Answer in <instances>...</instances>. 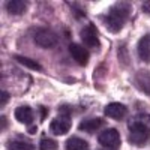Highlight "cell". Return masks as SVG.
Wrapping results in <instances>:
<instances>
[{"label": "cell", "instance_id": "21", "mask_svg": "<svg viewBox=\"0 0 150 150\" xmlns=\"http://www.w3.org/2000/svg\"><path fill=\"white\" fill-rule=\"evenodd\" d=\"M6 125H8V120L5 119V116H2V129L6 128Z\"/></svg>", "mask_w": 150, "mask_h": 150}, {"label": "cell", "instance_id": "7", "mask_svg": "<svg viewBox=\"0 0 150 150\" xmlns=\"http://www.w3.org/2000/svg\"><path fill=\"white\" fill-rule=\"evenodd\" d=\"M69 53H71L72 59L77 62L78 65L86 66L87 63H89L90 54H89V51H87L83 45H80V44H71L69 45Z\"/></svg>", "mask_w": 150, "mask_h": 150}, {"label": "cell", "instance_id": "18", "mask_svg": "<svg viewBox=\"0 0 150 150\" xmlns=\"http://www.w3.org/2000/svg\"><path fill=\"white\" fill-rule=\"evenodd\" d=\"M0 96H2V102H0V105L5 107V104H8V101H9V93H8V92H5V90H2Z\"/></svg>", "mask_w": 150, "mask_h": 150}, {"label": "cell", "instance_id": "20", "mask_svg": "<svg viewBox=\"0 0 150 150\" xmlns=\"http://www.w3.org/2000/svg\"><path fill=\"white\" fill-rule=\"evenodd\" d=\"M143 9L149 14V12H150V2H144V3H143Z\"/></svg>", "mask_w": 150, "mask_h": 150}, {"label": "cell", "instance_id": "3", "mask_svg": "<svg viewBox=\"0 0 150 150\" xmlns=\"http://www.w3.org/2000/svg\"><path fill=\"white\" fill-rule=\"evenodd\" d=\"M98 143L102 147H107V149H119L120 144H122L120 134H119L117 129H105L98 137Z\"/></svg>", "mask_w": 150, "mask_h": 150}, {"label": "cell", "instance_id": "13", "mask_svg": "<svg viewBox=\"0 0 150 150\" xmlns=\"http://www.w3.org/2000/svg\"><path fill=\"white\" fill-rule=\"evenodd\" d=\"M6 11L12 15H23L27 11V3L21 0H11V2H6Z\"/></svg>", "mask_w": 150, "mask_h": 150}, {"label": "cell", "instance_id": "17", "mask_svg": "<svg viewBox=\"0 0 150 150\" xmlns=\"http://www.w3.org/2000/svg\"><path fill=\"white\" fill-rule=\"evenodd\" d=\"M41 150H57L59 149V144L56 140H51V138H44L39 144Z\"/></svg>", "mask_w": 150, "mask_h": 150}, {"label": "cell", "instance_id": "16", "mask_svg": "<svg viewBox=\"0 0 150 150\" xmlns=\"http://www.w3.org/2000/svg\"><path fill=\"white\" fill-rule=\"evenodd\" d=\"M18 63H21L23 66H26V68H30V69H33V71H42V68H41V65L38 63V62H35V60H32V59H27V57H23V56H15L14 57Z\"/></svg>", "mask_w": 150, "mask_h": 150}, {"label": "cell", "instance_id": "15", "mask_svg": "<svg viewBox=\"0 0 150 150\" xmlns=\"http://www.w3.org/2000/svg\"><path fill=\"white\" fill-rule=\"evenodd\" d=\"M8 150H35L32 143L21 141V140H14L8 143Z\"/></svg>", "mask_w": 150, "mask_h": 150}, {"label": "cell", "instance_id": "6", "mask_svg": "<svg viewBox=\"0 0 150 150\" xmlns=\"http://www.w3.org/2000/svg\"><path fill=\"white\" fill-rule=\"evenodd\" d=\"M69 129H71V119L66 114H60L50 125V131L54 135H65Z\"/></svg>", "mask_w": 150, "mask_h": 150}, {"label": "cell", "instance_id": "2", "mask_svg": "<svg viewBox=\"0 0 150 150\" xmlns=\"http://www.w3.org/2000/svg\"><path fill=\"white\" fill-rule=\"evenodd\" d=\"M129 141L137 147H144L150 143V128L143 122H132L129 125Z\"/></svg>", "mask_w": 150, "mask_h": 150}, {"label": "cell", "instance_id": "9", "mask_svg": "<svg viewBox=\"0 0 150 150\" xmlns=\"http://www.w3.org/2000/svg\"><path fill=\"white\" fill-rule=\"evenodd\" d=\"M104 112H105V116L114 119V120H122L125 116H126L128 108L120 102H111L104 108Z\"/></svg>", "mask_w": 150, "mask_h": 150}, {"label": "cell", "instance_id": "14", "mask_svg": "<svg viewBox=\"0 0 150 150\" xmlns=\"http://www.w3.org/2000/svg\"><path fill=\"white\" fill-rule=\"evenodd\" d=\"M66 150H87L89 149V144L87 141H84L83 138H78V137H71L68 138L66 144H65Z\"/></svg>", "mask_w": 150, "mask_h": 150}, {"label": "cell", "instance_id": "4", "mask_svg": "<svg viewBox=\"0 0 150 150\" xmlns=\"http://www.w3.org/2000/svg\"><path fill=\"white\" fill-rule=\"evenodd\" d=\"M35 42L42 48H53L57 45V36L54 32L48 29H41L35 35Z\"/></svg>", "mask_w": 150, "mask_h": 150}, {"label": "cell", "instance_id": "5", "mask_svg": "<svg viewBox=\"0 0 150 150\" xmlns=\"http://www.w3.org/2000/svg\"><path fill=\"white\" fill-rule=\"evenodd\" d=\"M81 36V39L83 42L87 45V47H90V48H99V38H98V29L95 24H87V26L81 30L80 33Z\"/></svg>", "mask_w": 150, "mask_h": 150}, {"label": "cell", "instance_id": "11", "mask_svg": "<svg viewBox=\"0 0 150 150\" xmlns=\"http://www.w3.org/2000/svg\"><path fill=\"white\" fill-rule=\"evenodd\" d=\"M15 119L20 122V123H26V125H30L33 122V111L30 107H18L15 110Z\"/></svg>", "mask_w": 150, "mask_h": 150}, {"label": "cell", "instance_id": "1", "mask_svg": "<svg viewBox=\"0 0 150 150\" xmlns=\"http://www.w3.org/2000/svg\"><path fill=\"white\" fill-rule=\"evenodd\" d=\"M131 9H132L131 5L126 3V2H119V3L112 5L110 8L108 14L102 17V21L105 24V27L108 29V32L119 33L123 29L128 17L131 15Z\"/></svg>", "mask_w": 150, "mask_h": 150}, {"label": "cell", "instance_id": "19", "mask_svg": "<svg viewBox=\"0 0 150 150\" xmlns=\"http://www.w3.org/2000/svg\"><path fill=\"white\" fill-rule=\"evenodd\" d=\"M39 111H41V120H45V117H47V112H48V110H47L45 107H39Z\"/></svg>", "mask_w": 150, "mask_h": 150}, {"label": "cell", "instance_id": "8", "mask_svg": "<svg viewBox=\"0 0 150 150\" xmlns=\"http://www.w3.org/2000/svg\"><path fill=\"white\" fill-rule=\"evenodd\" d=\"M134 84L144 95L150 96V71H138L134 75Z\"/></svg>", "mask_w": 150, "mask_h": 150}, {"label": "cell", "instance_id": "12", "mask_svg": "<svg viewBox=\"0 0 150 150\" xmlns=\"http://www.w3.org/2000/svg\"><path fill=\"white\" fill-rule=\"evenodd\" d=\"M138 54L143 62L150 63V36H143L138 42Z\"/></svg>", "mask_w": 150, "mask_h": 150}, {"label": "cell", "instance_id": "22", "mask_svg": "<svg viewBox=\"0 0 150 150\" xmlns=\"http://www.w3.org/2000/svg\"><path fill=\"white\" fill-rule=\"evenodd\" d=\"M29 132H32V134H35V132H36V128H35V126H32V128L29 126Z\"/></svg>", "mask_w": 150, "mask_h": 150}, {"label": "cell", "instance_id": "10", "mask_svg": "<svg viewBox=\"0 0 150 150\" xmlns=\"http://www.w3.org/2000/svg\"><path fill=\"white\" fill-rule=\"evenodd\" d=\"M105 125V122H104V119H101V117H95V119H89V120H83L81 123H80V131H83V132H87V134H93V132H96L99 128H102Z\"/></svg>", "mask_w": 150, "mask_h": 150}]
</instances>
